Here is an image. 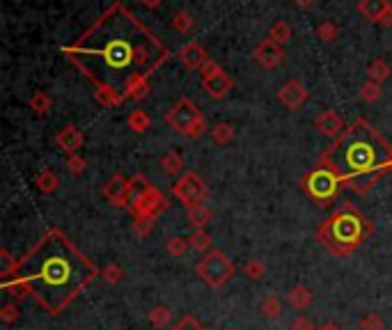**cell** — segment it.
Segmentation results:
<instances>
[{"instance_id":"ee69618b","label":"cell","mask_w":392,"mask_h":330,"mask_svg":"<svg viewBox=\"0 0 392 330\" xmlns=\"http://www.w3.org/2000/svg\"><path fill=\"white\" fill-rule=\"evenodd\" d=\"M360 330H383V321L376 314H367L360 321Z\"/></svg>"},{"instance_id":"44dd1931","label":"cell","mask_w":392,"mask_h":330,"mask_svg":"<svg viewBox=\"0 0 392 330\" xmlns=\"http://www.w3.org/2000/svg\"><path fill=\"white\" fill-rule=\"evenodd\" d=\"M126 124H129V128L133 133H145L147 131V128L152 126V119H149V115L145 113V110H133V113L129 115V119H126Z\"/></svg>"},{"instance_id":"e575fe53","label":"cell","mask_w":392,"mask_h":330,"mask_svg":"<svg viewBox=\"0 0 392 330\" xmlns=\"http://www.w3.org/2000/svg\"><path fill=\"white\" fill-rule=\"evenodd\" d=\"M262 312H264V317H269V319H278V317L282 314V302H280V298L269 296L267 300L262 302Z\"/></svg>"},{"instance_id":"484cf974","label":"cell","mask_w":392,"mask_h":330,"mask_svg":"<svg viewBox=\"0 0 392 330\" xmlns=\"http://www.w3.org/2000/svg\"><path fill=\"white\" fill-rule=\"evenodd\" d=\"M188 243L197 252H209V250H212V236H209L204 229H195V232L190 234Z\"/></svg>"},{"instance_id":"1f68e13d","label":"cell","mask_w":392,"mask_h":330,"mask_svg":"<svg viewBox=\"0 0 392 330\" xmlns=\"http://www.w3.org/2000/svg\"><path fill=\"white\" fill-rule=\"evenodd\" d=\"M188 248H190V243L181 236H170L168 243H166V250H168L170 257H184Z\"/></svg>"},{"instance_id":"f35d334b","label":"cell","mask_w":392,"mask_h":330,"mask_svg":"<svg viewBox=\"0 0 392 330\" xmlns=\"http://www.w3.org/2000/svg\"><path fill=\"white\" fill-rule=\"evenodd\" d=\"M243 273L248 275L250 280H259V278H264V273H267V269H264V264H262V262L250 259L248 264L243 266Z\"/></svg>"},{"instance_id":"836d02e7","label":"cell","mask_w":392,"mask_h":330,"mask_svg":"<svg viewBox=\"0 0 392 330\" xmlns=\"http://www.w3.org/2000/svg\"><path fill=\"white\" fill-rule=\"evenodd\" d=\"M5 293H10V296H14V298H23L25 293H30V287L23 280L12 278V280L5 282Z\"/></svg>"},{"instance_id":"4dcf8cb0","label":"cell","mask_w":392,"mask_h":330,"mask_svg":"<svg viewBox=\"0 0 392 330\" xmlns=\"http://www.w3.org/2000/svg\"><path fill=\"white\" fill-rule=\"evenodd\" d=\"M51 104H53V101H51V97L47 94V92H35V94L30 97V108L37 115H49Z\"/></svg>"},{"instance_id":"4316f807","label":"cell","mask_w":392,"mask_h":330,"mask_svg":"<svg viewBox=\"0 0 392 330\" xmlns=\"http://www.w3.org/2000/svg\"><path fill=\"white\" fill-rule=\"evenodd\" d=\"M289 37H291V28L287 21H276L271 25V30H269V39L273 42H278L280 46L282 44H287L289 42Z\"/></svg>"},{"instance_id":"e0dca14e","label":"cell","mask_w":392,"mask_h":330,"mask_svg":"<svg viewBox=\"0 0 392 330\" xmlns=\"http://www.w3.org/2000/svg\"><path fill=\"white\" fill-rule=\"evenodd\" d=\"M83 140H85L83 133H80L78 128H76V126H71V124L65 126V128H62V131L56 135L58 147H60L62 152H67L69 156H74V154L80 149V147H83Z\"/></svg>"},{"instance_id":"b9f144b4","label":"cell","mask_w":392,"mask_h":330,"mask_svg":"<svg viewBox=\"0 0 392 330\" xmlns=\"http://www.w3.org/2000/svg\"><path fill=\"white\" fill-rule=\"evenodd\" d=\"M67 170L71 172V174H83L85 172V159H80L78 154H74V156H69L67 159Z\"/></svg>"},{"instance_id":"9a60e30c","label":"cell","mask_w":392,"mask_h":330,"mask_svg":"<svg viewBox=\"0 0 392 330\" xmlns=\"http://www.w3.org/2000/svg\"><path fill=\"white\" fill-rule=\"evenodd\" d=\"M314 126H317V131L321 135L335 138V140L344 133V122H342V117L335 113V110H324V113L314 119Z\"/></svg>"},{"instance_id":"83f0119b","label":"cell","mask_w":392,"mask_h":330,"mask_svg":"<svg viewBox=\"0 0 392 330\" xmlns=\"http://www.w3.org/2000/svg\"><path fill=\"white\" fill-rule=\"evenodd\" d=\"M193 25H195V18L190 12H177L175 16H172V30L179 32V35L188 32Z\"/></svg>"},{"instance_id":"4fadbf2b","label":"cell","mask_w":392,"mask_h":330,"mask_svg":"<svg viewBox=\"0 0 392 330\" xmlns=\"http://www.w3.org/2000/svg\"><path fill=\"white\" fill-rule=\"evenodd\" d=\"M179 62L184 64L186 69L195 71V69H202L204 64L209 62V55H207L202 44L188 42L186 46H181V49H179Z\"/></svg>"},{"instance_id":"8992f818","label":"cell","mask_w":392,"mask_h":330,"mask_svg":"<svg viewBox=\"0 0 392 330\" xmlns=\"http://www.w3.org/2000/svg\"><path fill=\"white\" fill-rule=\"evenodd\" d=\"M197 275L202 278L209 287H223L234 275V264L230 257L221 250H209L202 259L197 262Z\"/></svg>"},{"instance_id":"7c38bea8","label":"cell","mask_w":392,"mask_h":330,"mask_svg":"<svg viewBox=\"0 0 392 330\" xmlns=\"http://www.w3.org/2000/svg\"><path fill=\"white\" fill-rule=\"evenodd\" d=\"M278 99L287 110H298L307 101V90L300 80H287L278 90Z\"/></svg>"},{"instance_id":"cb8c5ba5","label":"cell","mask_w":392,"mask_h":330,"mask_svg":"<svg viewBox=\"0 0 392 330\" xmlns=\"http://www.w3.org/2000/svg\"><path fill=\"white\" fill-rule=\"evenodd\" d=\"M149 324L154 328H168L172 324V312L168 307H163V305L152 307V312H149Z\"/></svg>"},{"instance_id":"8d00e7d4","label":"cell","mask_w":392,"mask_h":330,"mask_svg":"<svg viewBox=\"0 0 392 330\" xmlns=\"http://www.w3.org/2000/svg\"><path fill=\"white\" fill-rule=\"evenodd\" d=\"M207 133V117L204 115H200L193 124L188 126V131L184 133L186 138H190V140H195V138H202Z\"/></svg>"},{"instance_id":"ab89813d","label":"cell","mask_w":392,"mask_h":330,"mask_svg":"<svg viewBox=\"0 0 392 330\" xmlns=\"http://www.w3.org/2000/svg\"><path fill=\"white\" fill-rule=\"evenodd\" d=\"M172 330H204V326L200 324L195 317L186 314V317H181L175 326H172Z\"/></svg>"},{"instance_id":"ba28073f","label":"cell","mask_w":392,"mask_h":330,"mask_svg":"<svg viewBox=\"0 0 392 330\" xmlns=\"http://www.w3.org/2000/svg\"><path fill=\"white\" fill-rule=\"evenodd\" d=\"M200 115H202V113H200V108L193 104V101H190L188 97H181L177 104L168 110L166 122H168V126L175 128L177 133L184 135L188 131V126L193 124Z\"/></svg>"},{"instance_id":"30bf717a","label":"cell","mask_w":392,"mask_h":330,"mask_svg":"<svg viewBox=\"0 0 392 330\" xmlns=\"http://www.w3.org/2000/svg\"><path fill=\"white\" fill-rule=\"evenodd\" d=\"M104 197L111 200L115 207H129L131 204V179L122 174H113L104 183Z\"/></svg>"},{"instance_id":"9c48e42d","label":"cell","mask_w":392,"mask_h":330,"mask_svg":"<svg viewBox=\"0 0 392 330\" xmlns=\"http://www.w3.org/2000/svg\"><path fill=\"white\" fill-rule=\"evenodd\" d=\"M131 209H133L135 218H157L161 211L168 209V202H166V197L161 195L159 188L152 186L145 195H140L138 200L131 202Z\"/></svg>"},{"instance_id":"2e32d148","label":"cell","mask_w":392,"mask_h":330,"mask_svg":"<svg viewBox=\"0 0 392 330\" xmlns=\"http://www.w3.org/2000/svg\"><path fill=\"white\" fill-rule=\"evenodd\" d=\"M392 9L390 0H358V12L372 23H381V18Z\"/></svg>"},{"instance_id":"60d3db41","label":"cell","mask_w":392,"mask_h":330,"mask_svg":"<svg viewBox=\"0 0 392 330\" xmlns=\"http://www.w3.org/2000/svg\"><path fill=\"white\" fill-rule=\"evenodd\" d=\"M104 278H106V282L117 284V282H122V278H124V271H122L117 264H111V266H106V269H104Z\"/></svg>"},{"instance_id":"7402d4cb","label":"cell","mask_w":392,"mask_h":330,"mask_svg":"<svg viewBox=\"0 0 392 330\" xmlns=\"http://www.w3.org/2000/svg\"><path fill=\"white\" fill-rule=\"evenodd\" d=\"M188 220L195 225V229H202L209 220H212V209L207 204H197V207H190L188 209Z\"/></svg>"},{"instance_id":"7bdbcfd3","label":"cell","mask_w":392,"mask_h":330,"mask_svg":"<svg viewBox=\"0 0 392 330\" xmlns=\"http://www.w3.org/2000/svg\"><path fill=\"white\" fill-rule=\"evenodd\" d=\"M135 234H140V236H147L152 229H154V218H135Z\"/></svg>"},{"instance_id":"d590c367","label":"cell","mask_w":392,"mask_h":330,"mask_svg":"<svg viewBox=\"0 0 392 330\" xmlns=\"http://www.w3.org/2000/svg\"><path fill=\"white\" fill-rule=\"evenodd\" d=\"M360 97L372 104V101H376L381 97V82H374V80H367L365 85L360 87Z\"/></svg>"},{"instance_id":"d4e9b609","label":"cell","mask_w":392,"mask_h":330,"mask_svg":"<svg viewBox=\"0 0 392 330\" xmlns=\"http://www.w3.org/2000/svg\"><path fill=\"white\" fill-rule=\"evenodd\" d=\"M161 168L166 174H179L181 170H184V159H181L177 152H168L161 159Z\"/></svg>"},{"instance_id":"3957f363","label":"cell","mask_w":392,"mask_h":330,"mask_svg":"<svg viewBox=\"0 0 392 330\" xmlns=\"http://www.w3.org/2000/svg\"><path fill=\"white\" fill-rule=\"evenodd\" d=\"M321 165L337 172L344 181L358 174H381L392 165V147L365 119H355L324 152Z\"/></svg>"},{"instance_id":"c3c4849f","label":"cell","mask_w":392,"mask_h":330,"mask_svg":"<svg viewBox=\"0 0 392 330\" xmlns=\"http://www.w3.org/2000/svg\"><path fill=\"white\" fill-rule=\"evenodd\" d=\"M381 25H383V28H392V9H390V12H388L386 16L381 18Z\"/></svg>"},{"instance_id":"f1b7e54d","label":"cell","mask_w":392,"mask_h":330,"mask_svg":"<svg viewBox=\"0 0 392 330\" xmlns=\"http://www.w3.org/2000/svg\"><path fill=\"white\" fill-rule=\"evenodd\" d=\"M317 37L321 42L331 44V42L337 39V37H340V28H337V23H333V21H321L317 25Z\"/></svg>"},{"instance_id":"816d5d0a","label":"cell","mask_w":392,"mask_h":330,"mask_svg":"<svg viewBox=\"0 0 392 330\" xmlns=\"http://www.w3.org/2000/svg\"><path fill=\"white\" fill-rule=\"evenodd\" d=\"M390 172H392V165H390Z\"/></svg>"},{"instance_id":"8fae6325","label":"cell","mask_w":392,"mask_h":330,"mask_svg":"<svg viewBox=\"0 0 392 330\" xmlns=\"http://www.w3.org/2000/svg\"><path fill=\"white\" fill-rule=\"evenodd\" d=\"M252 55H255V62L264 69H276L285 62V49H282L278 42L269 39V37L257 44V49H255Z\"/></svg>"},{"instance_id":"ac0fdd59","label":"cell","mask_w":392,"mask_h":330,"mask_svg":"<svg viewBox=\"0 0 392 330\" xmlns=\"http://www.w3.org/2000/svg\"><path fill=\"white\" fill-rule=\"evenodd\" d=\"M287 300H289V305H291V307H296V310H305V307L310 305V302H312V291H310L307 287H303V284H298V287L289 289Z\"/></svg>"},{"instance_id":"f6af8a7d","label":"cell","mask_w":392,"mask_h":330,"mask_svg":"<svg viewBox=\"0 0 392 330\" xmlns=\"http://www.w3.org/2000/svg\"><path fill=\"white\" fill-rule=\"evenodd\" d=\"M291 330H314V324L307 317H298L294 319V324H291Z\"/></svg>"},{"instance_id":"603a6c76","label":"cell","mask_w":392,"mask_h":330,"mask_svg":"<svg viewBox=\"0 0 392 330\" xmlns=\"http://www.w3.org/2000/svg\"><path fill=\"white\" fill-rule=\"evenodd\" d=\"M376 179H379V174H358V177L346 179V183H349V188L355 190V192H367V190L374 188Z\"/></svg>"},{"instance_id":"d6a6232c","label":"cell","mask_w":392,"mask_h":330,"mask_svg":"<svg viewBox=\"0 0 392 330\" xmlns=\"http://www.w3.org/2000/svg\"><path fill=\"white\" fill-rule=\"evenodd\" d=\"M149 188H152V183L145 174H135V177H131V202L138 200L140 195H145Z\"/></svg>"},{"instance_id":"277c9868","label":"cell","mask_w":392,"mask_h":330,"mask_svg":"<svg viewBox=\"0 0 392 330\" xmlns=\"http://www.w3.org/2000/svg\"><path fill=\"white\" fill-rule=\"evenodd\" d=\"M367 232H369V225L365 223L360 211L351 204H344L335 211L331 220H326L317 236L324 243L326 250H331L337 257H344L362 243Z\"/></svg>"},{"instance_id":"f546056e","label":"cell","mask_w":392,"mask_h":330,"mask_svg":"<svg viewBox=\"0 0 392 330\" xmlns=\"http://www.w3.org/2000/svg\"><path fill=\"white\" fill-rule=\"evenodd\" d=\"M212 138H214L216 145H227V142H232V138H234L232 124H227V122L216 124V126L212 128Z\"/></svg>"},{"instance_id":"5b68a950","label":"cell","mask_w":392,"mask_h":330,"mask_svg":"<svg viewBox=\"0 0 392 330\" xmlns=\"http://www.w3.org/2000/svg\"><path fill=\"white\" fill-rule=\"evenodd\" d=\"M342 181L344 179L340 177V174L319 163L317 168L303 179V188L307 190L310 197H314L317 202H321V204H324V202H331L337 195V190H340Z\"/></svg>"},{"instance_id":"52a82bcc","label":"cell","mask_w":392,"mask_h":330,"mask_svg":"<svg viewBox=\"0 0 392 330\" xmlns=\"http://www.w3.org/2000/svg\"><path fill=\"white\" fill-rule=\"evenodd\" d=\"M172 192H175V197L181 202V204L190 209V207L204 204L207 183L200 179L195 172H186L184 177H179L175 183H172Z\"/></svg>"},{"instance_id":"6da1fadb","label":"cell","mask_w":392,"mask_h":330,"mask_svg":"<svg viewBox=\"0 0 392 330\" xmlns=\"http://www.w3.org/2000/svg\"><path fill=\"white\" fill-rule=\"evenodd\" d=\"M62 53L87 80L124 101L135 80L149 78L170 58L168 46L122 3H113Z\"/></svg>"},{"instance_id":"5bb4252c","label":"cell","mask_w":392,"mask_h":330,"mask_svg":"<svg viewBox=\"0 0 392 330\" xmlns=\"http://www.w3.org/2000/svg\"><path fill=\"white\" fill-rule=\"evenodd\" d=\"M234 87V80L227 76V73L221 69V71H216L212 73V76H207L202 78V90L207 92L209 97L212 99H223L227 92H232Z\"/></svg>"},{"instance_id":"7a4b0ae2","label":"cell","mask_w":392,"mask_h":330,"mask_svg":"<svg viewBox=\"0 0 392 330\" xmlns=\"http://www.w3.org/2000/svg\"><path fill=\"white\" fill-rule=\"evenodd\" d=\"M94 266L69 238L51 229L32 250L16 262L12 278L30 287V293L49 314H60L94 278Z\"/></svg>"},{"instance_id":"7dc6e473","label":"cell","mask_w":392,"mask_h":330,"mask_svg":"<svg viewBox=\"0 0 392 330\" xmlns=\"http://www.w3.org/2000/svg\"><path fill=\"white\" fill-rule=\"evenodd\" d=\"M161 3H163V0H140V5H145L147 9H157Z\"/></svg>"},{"instance_id":"d6986e66","label":"cell","mask_w":392,"mask_h":330,"mask_svg":"<svg viewBox=\"0 0 392 330\" xmlns=\"http://www.w3.org/2000/svg\"><path fill=\"white\" fill-rule=\"evenodd\" d=\"M35 183H37V188L42 192H56L60 188V179L53 170H42L37 177H35Z\"/></svg>"},{"instance_id":"bcb514c9","label":"cell","mask_w":392,"mask_h":330,"mask_svg":"<svg viewBox=\"0 0 392 330\" xmlns=\"http://www.w3.org/2000/svg\"><path fill=\"white\" fill-rule=\"evenodd\" d=\"M221 69H223V67H221V64H218L216 60H209V62L204 64V67L200 69V71H202V78H207V76H212V73L221 71Z\"/></svg>"},{"instance_id":"681fc988","label":"cell","mask_w":392,"mask_h":330,"mask_svg":"<svg viewBox=\"0 0 392 330\" xmlns=\"http://www.w3.org/2000/svg\"><path fill=\"white\" fill-rule=\"evenodd\" d=\"M314 3H317V0H296L298 7H312Z\"/></svg>"},{"instance_id":"ffe728a7","label":"cell","mask_w":392,"mask_h":330,"mask_svg":"<svg viewBox=\"0 0 392 330\" xmlns=\"http://www.w3.org/2000/svg\"><path fill=\"white\" fill-rule=\"evenodd\" d=\"M367 76H369V80H374V82L388 80V78H390V64H388L386 60H383V58L372 60V64L367 67Z\"/></svg>"},{"instance_id":"74e56055","label":"cell","mask_w":392,"mask_h":330,"mask_svg":"<svg viewBox=\"0 0 392 330\" xmlns=\"http://www.w3.org/2000/svg\"><path fill=\"white\" fill-rule=\"evenodd\" d=\"M0 321H3V324H14V321H19V305L5 302V305L0 307Z\"/></svg>"},{"instance_id":"f907efd6","label":"cell","mask_w":392,"mask_h":330,"mask_svg":"<svg viewBox=\"0 0 392 330\" xmlns=\"http://www.w3.org/2000/svg\"><path fill=\"white\" fill-rule=\"evenodd\" d=\"M319 330H340V326H337V324H324Z\"/></svg>"}]
</instances>
